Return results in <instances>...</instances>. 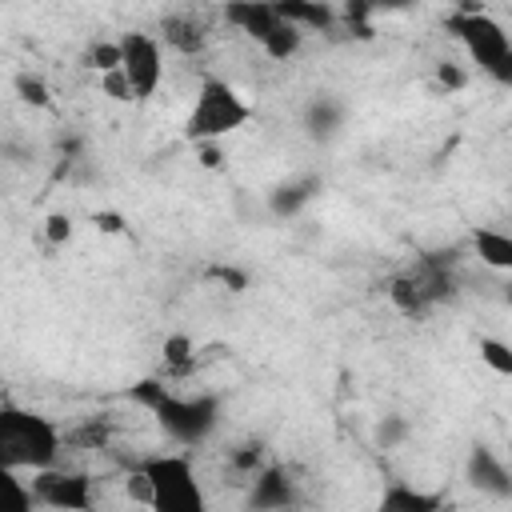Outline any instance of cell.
Returning <instances> with one entry per match:
<instances>
[{
    "mask_svg": "<svg viewBox=\"0 0 512 512\" xmlns=\"http://www.w3.org/2000/svg\"><path fill=\"white\" fill-rule=\"evenodd\" d=\"M44 240H48V244H68V240H72V216L52 212V216L44 220Z\"/></svg>",
    "mask_w": 512,
    "mask_h": 512,
    "instance_id": "44dd1931",
    "label": "cell"
},
{
    "mask_svg": "<svg viewBox=\"0 0 512 512\" xmlns=\"http://www.w3.org/2000/svg\"><path fill=\"white\" fill-rule=\"evenodd\" d=\"M84 60H88V68H96V72L104 76V72L120 68V44H116V40H96Z\"/></svg>",
    "mask_w": 512,
    "mask_h": 512,
    "instance_id": "d6986e66",
    "label": "cell"
},
{
    "mask_svg": "<svg viewBox=\"0 0 512 512\" xmlns=\"http://www.w3.org/2000/svg\"><path fill=\"white\" fill-rule=\"evenodd\" d=\"M12 92H16L24 104H32V108H48V104H52V88H48V80L36 76V72H16V76H12Z\"/></svg>",
    "mask_w": 512,
    "mask_h": 512,
    "instance_id": "9a60e30c",
    "label": "cell"
},
{
    "mask_svg": "<svg viewBox=\"0 0 512 512\" xmlns=\"http://www.w3.org/2000/svg\"><path fill=\"white\" fill-rule=\"evenodd\" d=\"M120 72L132 88V100H148L164 80V52L148 32H124L120 40Z\"/></svg>",
    "mask_w": 512,
    "mask_h": 512,
    "instance_id": "5b68a950",
    "label": "cell"
},
{
    "mask_svg": "<svg viewBox=\"0 0 512 512\" xmlns=\"http://www.w3.org/2000/svg\"><path fill=\"white\" fill-rule=\"evenodd\" d=\"M280 20H288L292 28L308 32V28H324L332 20V8L328 4H276Z\"/></svg>",
    "mask_w": 512,
    "mask_h": 512,
    "instance_id": "5bb4252c",
    "label": "cell"
},
{
    "mask_svg": "<svg viewBox=\"0 0 512 512\" xmlns=\"http://www.w3.org/2000/svg\"><path fill=\"white\" fill-rule=\"evenodd\" d=\"M32 508H36L32 484H24L20 472H8L0 464V512H32Z\"/></svg>",
    "mask_w": 512,
    "mask_h": 512,
    "instance_id": "7c38bea8",
    "label": "cell"
},
{
    "mask_svg": "<svg viewBox=\"0 0 512 512\" xmlns=\"http://www.w3.org/2000/svg\"><path fill=\"white\" fill-rule=\"evenodd\" d=\"M388 300H392L404 316H416V312H424V304L432 300V292L424 288V280H420V276H400V280H392Z\"/></svg>",
    "mask_w": 512,
    "mask_h": 512,
    "instance_id": "8fae6325",
    "label": "cell"
},
{
    "mask_svg": "<svg viewBox=\"0 0 512 512\" xmlns=\"http://www.w3.org/2000/svg\"><path fill=\"white\" fill-rule=\"evenodd\" d=\"M32 496H36V504H48L56 512H88L92 508V480L84 472L48 468V472H36Z\"/></svg>",
    "mask_w": 512,
    "mask_h": 512,
    "instance_id": "8992f818",
    "label": "cell"
},
{
    "mask_svg": "<svg viewBox=\"0 0 512 512\" xmlns=\"http://www.w3.org/2000/svg\"><path fill=\"white\" fill-rule=\"evenodd\" d=\"M472 244H476L480 260L488 268H512V236L508 232H500V228H476Z\"/></svg>",
    "mask_w": 512,
    "mask_h": 512,
    "instance_id": "9c48e42d",
    "label": "cell"
},
{
    "mask_svg": "<svg viewBox=\"0 0 512 512\" xmlns=\"http://www.w3.org/2000/svg\"><path fill=\"white\" fill-rule=\"evenodd\" d=\"M148 480V512H208L204 484L184 452H160L140 464Z\"/></svg>",
    "mask_w": 512,
    "mask_h": 512,
    "instance_id": "3957f363",
    "label": "cell"
},
{
    "mask_svg": "<svg viewBox=\"0 0 512 512\" xmlns=\"http://www.w3.org/2000/svg\"><path fill=\"white\" fill-rule=\"evenodd\" d=\"M160 360H164L168 372H188L192 368V340L184 332H172L160 348Z\"/></svg>",
    "mask_w": 512,
    "mask_h": 512,
    "instance_id": "e0dca14e",
    "label": "cell"
},
{
    "mask_svg": "<svg viewBox=\"0 0 512 512\" xmlns=\"http://www.w3.org/2000/svg\"><path fill=\"white\" fill-rule=\"evenodd\" d=\"M440 80H444L448 88H460V84H464V76H460L452 64H444V68H440Z\"/></svg>",
    "mask_w": 512,
    "mask_h": 512,
    "instance_id": "cb8c5ba5",
    "label": "cell"
},
{
    "mask_svg": "<svg viewBox=\"0 0 512 512\" xmlns=\"http://www.w3.org/2000/svg\"><path fill=\"white\" fill-rule=\"evenodd\" d=\"M480 360L496 372V376H512V348L496 336H480Z\"/></svg>",
    "mask_w": 512,
    "mask_h": 512,
    "instance_id": "ac0fdd59",
    "label": "cell"
},
{
    "mask_svg": "<svg viewBox=\"0 0 512 512\" xmlns=\"http://www.w3.org/2000/svg\"><path fill=\"white\" fill-rule=\"evenodd\" d=\"M288 496H292V488H288V480H284L276 468L260 472V480H256V492H252V504H256L260 512L284 508V504H288Z\"/></svg>",
    "mask_w": 512,
    "mask_h": 512,
    "instance_id": "4fadbf2b",
    "label": "cell"
},
{
    "mask_svg": "<svg viewBox=\"0 0 512 512\" xmlns=\"http://www.w3.org/2000/svg\"><path fill=\"white\" fill-rule=\"evenodd\" d=\"M256 44H260V52H264L268 60H288V56H296V52H300L304 32H300V28H292L288 20H276V28H272V32H264Z\"/></svg>",
    "mask_w": 512,
    "mask_h": 512,
    "instance_id": "30bf717a",
    "label": "cell"
},
{
    "mask_svg": "<svg viewBox=\"0 0 512 512\" xmlns=\"http://www.w3.org/2000/svg\"><path fill=\"white\" fill-rule=\"evenodd\" d=\"M100 92L108 96V100H132V88H128V80H124V72L120 68H112V72H104L100 76Z\"/></svg>",
    "mask_w": 512,
    "mask_h": 512,
    "instance_id": "ffe728a7",
    "label": "cell"
},
{
    "mask_svg": "<svg viewBox=\"0 0 512 512\" xmlns=\"http://www.w3.org/2000/svg\"><path fill=\"white\" fill-rule=\"evenodd\" d=\"M200 148V164L204 168H220L224 164V148L220 144H196Z\"/></svg>",
    "mask_w": 512,
    "mask_h": 512,
    "instance_id": "7402d4cb",
    "label": "cell"
},
{
    "mask_svg": "<svg viewBox=\"0 0 512 512\" xmlns=\"http://www.w3.org/2000/svg\"><path fill=\"white\" fill-rule=\"evenodd\" d=\"M452 32L464 40L468 56H472L484 72H492L496 80H508V76H512V40H508V32H504L488 12L468 8V12L452 16Z\"/></svg>",
    "mask_w": 512,
    "mask_h": 512,
    "instance_id": "277c9868",
    "label": "cell"
},
{
    "mask_svg": "<svg viewBox=\"0 0 512 512\" xmlns=\"http://www.w3.org/2000/svg\"><path fill=\"white\" fill-rule=\"evenodd\" d=\"M60 428L32 408H0V464L8 472H48L60 460Z\"/></svg>",
    "mask_w": 512,
    "mask_h": 512,
    "instance_id": "6da1fadb",
    "label": "cell"
},
{
    "mask_svg": "<svg viewBox=\"0 0 512 512\" xmlns=\"http://www.w3.org/2000/svg\"><path fill=\"white\" fill-rule=\"evenodd\" d=\"M224 20L236 24L240 32H248L252 40H260L264 32L276 28L280 12H276V4H228V8H224Z\"/></svg>",
    "mask_w": 512,
    "mask_h": 512,
    "instance_id": "52a82bcc",
    "label": "cell"
},
{
    "mask_svg": "<svg viewBox=\"0 0 512 512\" xmlns=\"http://www.w3.org/2000/svg\"><path fill=\"white\" fill-rule=\"evenodd\" d=\"M92 220H96V228H100V232H120V228H124V220H120L116 212H96Z\"/></svg>",
    "mask_w": 512,
    "mask_h": 512,
    "instance_id": "603a6c76",
    "label": "cell"
},
{
    "mask_svg": "<svg viewBox=\"0 0 512 512\" xmlns=\"http://www.w3.org/2000/svg\"><path fill=\"white\" fill-rule=\"evenodd\" d=\"M440 496L436 492H420L412 484H392L380 500V512H436Z\"/></svg>",
    "mask_w": 512,
    "mask_h": 512,
    "instance_id": "ba28073f",
    "label": "cell"
},
{
    "mask_svg": "<svg viewBox=\"0 0 512 512\" xmlns=\"http://www.w3.org/2000/svg\"><path fill=\"white\" fill-rule=\"evenodd\" d=\"M164 40L176 44L180 52H196L204 44V32H200V24L192 16H184V20L172 16V20H164Z\"/></svg>",
    "mask_w": 512,
    "mask_h": 512,
    "instance_id": "2e32d148",
    "label": "cell"
},
{
    "mask_svg": "<svg viewBox=\"0 0 512 512\" xmlns=\"http://www.w3.org/2000/svg\"><path fill=\"white\" fill-rule=\"evenodd\" d=\"M252 120V104L220 76H204L192 100V112L184 120L188 140L196 144H220L224 136H232L236 128H244Z\"/></svg>",
    "mask_w": 512,
    "mask_h": 512,
    "instance_id": "7a4b0ae2",
    "label": "cell"
}]
</instances>
